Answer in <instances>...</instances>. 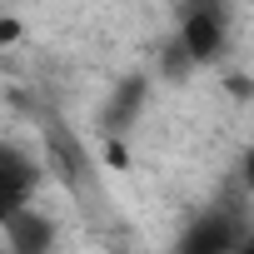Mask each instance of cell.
Wrapping results in <instances>:
<instances>
[{
    "instance_id": "6da1fadb",
    "label": "cell",
    "mask_w": 254,
    "mask_h": 254,
    "mask_svg": "<svg viewBox=\"0 0 254 254\" xmlns=\"http://www.w3.org/2000/svg\"><path fill=\"white\" fill-rule=\"evenodd\" d=\"M224 35H229V5H224V0H180V30H175V40L185 45V55L194 65L214 60L224 50Z\"/></svg>"
},
{
    "instance_id": "7a4b0ae2",
    "label": "cell",
    "mask_w": 254,
    "mask_h": 254,
    "mask_svg": "<svg viewBox=\"0 0 254 254\" xmlns=\"http://www.w3.org/2000/svg\"><path fill=\"white\" fill-rule=\"evenodd\" d=\"M239 249H244V224H239V209L229 204L204 209L180 234V254H239Z\"/></svg>"
},
{
    "instance_id": "3957f363",
    "label": "cell",
    "mask_w": 254,
    "mask_h": 254,
    "mask_svg": "<svg viewBox=\"0 0 254 254\" xmlns=\"http://www.w3.org/2000/svg\"><path fill=\"white\" fill-rule=\"evenodd\" d=\"M35 185H40V165L25 150H15V145H0V229L20 209H30Z\"/></svg>"
},
{
    "instance_id": "277c9868",
    "label": "cell",
    "mask_w": 254,
    "mask_h": 254,
    "mask_svg": "<svg viewBox=\"0 0 254 254\" xmlns=\"http://www.w3.org/2000/svg\"><path fill=\"white\" fill-rule=\"evenodd\" d=\"M50 244H55V224L40 209H20L5 224V249L10 254H50Z\"/></svg>"
},
{
    "instance_id": "5b68a950",
    "label": "cell",
    "mask_w": 254,
    "mask_h": 254,
    "mask_svg": "<svg viewBox=\"0 0 254 254\" xmlns=\"http://www.w3.org/2000/svg\"><path fill=\"white\" fill-rule=\"evenodd\" d=\"M145 95H150V80L145 75H130L120 90H115V100H110V110H105V130H125L135 115H140V105H145Z\"/></svg>"
},
{
    "instance_id": "8992f818",
    "label": "cell",
    "mask_w": 254,
    "mask_h": 254,
    "mask_svg": "<svg viewBox=\"0 0 254 254\" xmlns=\"http://www.w3.org/2000/svg\"><path fill=\"white\" fill-rule=\"evenodd\" d=\"M239 175H244V185H249V190H254V145H249V155H244V160H239Z\"/></svg>"
},
{
    "instance_id": "52a82bcc",
    "label": "cell",
    "mask_w": 254,
    "mask_h": 254,
    "mask_svg": "<svg viewBox=\"0 0 254 254\" xmlns=\"http://www.w3.org/2000/svg\"><path fill=\"white\" fill-rule=\"evenodd\" d=\"M15 35H20V25H15V20H0V45H10Z\"/></svg>"
},
{
    "instance_id": "ba28073f",
    "label": "cell",
    "mask_w": 254,
    "mask_h": 254,
    "mask_svg": "<svg viewBox=\"0 0 254 254\" xmlns=\"http://www.w3.org/2000/svg\"><path fill=\"white\" fill-rule=\"evenodd\" d=\"M239 254H254V239H244V249H239Z\"/></svg>"
}]
</instances>
